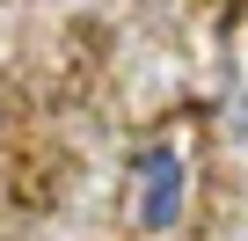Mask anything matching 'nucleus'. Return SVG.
Listing matches in <instances>:
<instances>
[{
  "label": "nucleus",
  "mask_w": 248,
  "mask_h": 241,
  "mask_svg": "<svg viewBox=\"0 0 248 241\" xmlns=\"http://www.w3.org/2000/svg\"><path fill=\"white\" fill-rule=\"evenodd\" d=\"M183 190H190L183 154H175V146H146V154H139V226H146V234H168V226L183 219Z\"/></svg>",
  "instance_id": "nucleus-1"
}]
</instances>
